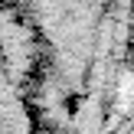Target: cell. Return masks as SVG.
Instances as JSON below:
<instances>
[{"label": "cell", "instance_id": "cell-3", "mask_svg": "<svg viewBox=\"0 0 134 134\" xmlns=\"http://www.w3.org/2000/svg\"><path fill=\"white\" fill-rule=\"evenodd\" d=\"M108 134H134V108H131V111H128V115H124V118H121V121H118Z\"/></svg>", "mask_w": 134, "mask_h": 134}, {"label": "cell", "instance_id": "cell-1", "mask_svg": "<svg viewBox=\"0 0 134 134\" xmlns=\"http://www.w3.org/2000/svg\"><path fill=\"white\" fill-rule=\"evenodd\" d=\"M33 20V30L46 39L59 85L79 92L98 49L105 10L111 0H10Z\"/></svg>", "mask_w": 134, "mask_h": 134}, {"label": "cell", "instance_id": "cell-2", "mask_svg": "<svg viewBox=\"0 0 134 134\" xmlns=\"http://www.w3.org/2000/svg\"><path fill=\"white\" fill-rule=\"evenodd\" d=\"M124 52H128V65L134 72V0H128V36H124Z\"/></svg>", "mask_w": 134, "mask_h": 134}]
</instances>
